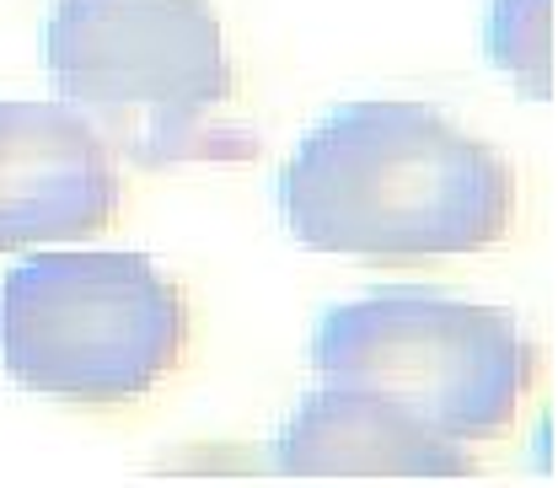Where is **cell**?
Returning a JSON list of instances; mask_svg holds the SVG:
<instances>
[{
  "label": "cell",
  "instance_id": "cell-5",
  "mask_svg": "<svg viewBox=\"0 0 558 488\" xmlns=\"http://www.w3.org/2000/svg\"><path fill=\"white\" fill-rule=\"evenodd\" d=\"M124 209L108 135L70 102H0V253L97 236Z\"/></svg>",
  "mask_w": 558,
  "mask_h": 488
},
{
  "label": "cell",
  "instance_id": "cell-3",
  "mask_svg": "<svg viewBox=\"0 0 558 488\" xmlns=\"http://www.w3.org/2000/svg\"><path fill=\"white\" fill-rule=\"evenodd\" d=\"M189 354L183 284L145 253H38L0 279V365L16 387L119 408Z\"/></svg>",
  "mask_w": 558,
  "mask_h": 488
},
{
  "label": "cell",
  "instance_id": "cell-4",
  "mask_svg": "<svg viewBox=\"0 0 558 488\" xmlns=\"http://www.w3.org/2000/svg\"><path fill=\"white\" fill-rule=\"evenodd\" d=\"M44 70L75 113L140 161L199 156V130L236 97V65L209 0H54Z\"/></svg>",
  "mask_w": 558,
  "mask_h": 488
},
{
  "label": "cell",
  "instance_id": "cell-1",
  "mask_svg": "<svg viewBox=\"0 0 558 488\" xmlns=\"http://www.w3.org/2000/svg\"><path fill=\"white\" fill-rule=\"evenodd\" d=\"M275 199L306 253L429 264L510 236L515 172L429 102H339L301 130Z\"/></svg>",
  "mask_w": 558,
  "mask_h": 488
},
{
  "label": "cell",
  "instance_id": "cell-7",
  "mask_svg": "<svg viewBox=\"0 0 558 488\" xmlns=\"http://www.w3.org/2000/svg\"><path fill=\"white\" fill-rule=\"evenodd\" d=\"M488 65L505 70L526 97H548V0H494L484 22Z\"/></svg>",
  "mask_w": 558,
  "mask_h": 488
},
{
  "label": "cell",
  "instance_id": "cell-2",
  "mask_svg": "<svg viewBox=\"0 0 558 488\" xmlns=\"http://www.w3.org/2000/svg\"><path fill=\"white\" fill-rule=\"evenodd\" d=\"M306 359L317 381L381 392L462 446L505 440L537 387V344L515 312L424 284L323 312Z\"/></svg>",
  "mask_w": 558,
  "mask_h": 488
},
{
  "label": "cell",
  "instance_id": "cell-6",
  "mask_svg": "<svg viewBox=\"0 0 558 488\" xmlns=\"http://www.w3.org/2000/svg\"><path fill=\"white\" fill-rule=\"evenodd\" d=\"M269 467L284 478H468L473 446L429 429L365 387H312L269 440Z\"/></svg>",
  "mask_w": 558,
  "mask_h": 488
}]
</instances>
